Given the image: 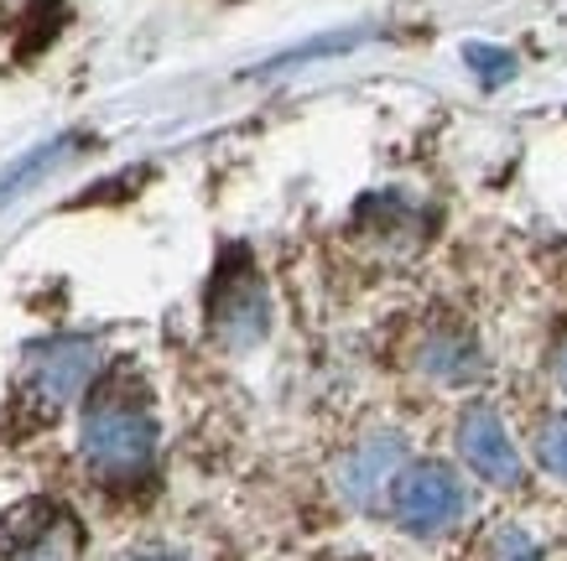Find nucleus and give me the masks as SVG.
<instances>
[{"mask_svg": "<svg viewBox=\"0 0 567 561\" xmlns=\"http://www.w3.org/2000/svg\"><path fill=\"white\" fill-rule=\"evenodd\" d=\"M79 443H84V463L100 484L131 489L152 474L156 463V416L146 391L136 385V374H104L100 385L89 391L84 426H79Z\"/></svg>", "mask_w": 567, "mask_h": 561, "instance_id": "nucleus-1", "label": "nucleus"}, {"mask_svg": "<svg viewBox=\"0 0 567 561\" xmlns=\"http://www.w3.org/2000/svg\"><path fill=\"white\" fill-rule=\"evenodd\" d=\"M468 510H474L468 484L453 474L447 463H432V458L406 463V474L395 478L391 505H385L395 530H406L416 541H437L447 530H458L468 520Z\"/></svg>", "mask_w": 567, "mask_h": 561, "instance_id": "nucleus-2", "label": "nucleus"}, {"mask_svg": "<svg viewBox=\"0 0 567 561\" xmlns=\"http://www.w3.org/2000/svg\"><path fill=\"white\" fill-rule=\"evenodd\" d=\"M406 463H412L406 437L395 426H375V432H364L360 443L333 463V489H339V499H344L349 510L370 515L380 505H391V489H395V478L406 474Z\"/></svg>", "mask_w": 567, "mask_h": 561, "instance_id": "nucleus-3", "label": "nucleus"}, {"mask_svg": "<svg viewBox=\"0 0 567 561\" xmlns=\"http://www.w3.org/2000/svg\"><path fill=\"white\" fill-rule=\"evenodd\" d=\"M453 443H458V458L474 478H484L489 489H520L526 484V463H520V447L511 437V426L499 416L489 401H474L464 406L458 416V432H453Z\"/></svg>", "mask_w": 567, "mask_h": 561, "instance_id": "nucleus-4", "label": "nucleus"}, {"mask_svg": "<svg viewBox=\"0 0 567 561\" xmlns=\"http://www.w3.org/2000/svg\"><path fill=\"white\" fill-rule=\"evenodd\" d=\"M27 385L48 411L69 406L84 391L100 385V343L79 339V333H63V339L37 343L27 354Z\"/></svg>", "mask_w": 567, "mask_h": 561, "instance_id": "nucleus-5", "label": "nucleus"}, {"mask_svg": "<svg viewBox=\"0 0 567 561\" xmlns=\"http://www.w3.org/2000/svg\"><path fill=\"white\" fill-rule=\"evenodd\" d=\"M208 323L229 349H250L266 333V287L260 276L240 260V271L224 266L219 281H214V297H208Z\"/></svg>", "mask_w": 567, "mask_h": 561, "instance_id": "nucleus-6", "label": "nucleus"}, {"mask_svg": "<svg viewBox=\"0 0 567 561\" xmlns=\"http://www.w3.org/2000/svg\"><path fill=\"white\" fill-rule=\"evenodd\" d=\"M416 364L437 385H474L484 374L480 343L468 339L464 328H432L427 339H422V349H416Z\"/></svg>", "mask_w": 567, "mask_h": 561, "instance_id": "nucleus-7", "label": "nucleus"}, {"mask_svg": "<svg viewBox=\"0 0 567 561\" xmlns=\"http://www.w3.org/2000/svg\"><path fill=\"white\" fill-rule=\"evenodd\" d=\"M58 510L52 499L21 505L11 520H0V557L6 561H52V536H58Z\"/></svg>", "mask_w": 567, "mask_h": 561, "instance_id": "nucleus-8", "label": "nucleus"}, {"mask_svg": "<svg viewBox=\"0 0 567 561\" xmlns=\"http://www.w3.org/2000/svg\"><path fill=\"white\" fill-rule=\"evenodd\" d=\"M480 561H547V557H542V541H536L526 526H516V520H499V526L484 536Z\"/></svg>", "mask_w": 567, "mask_h": 561, "instance_id": "nucleus-9", "label": "nucleus"}, {"mask_svg": "<svg viewBox=\"0 0 567 561\" xmlns=\"http://www.w3.org/2000/svg\"><path fill=\"white\" fill-rule=\"evenodd\" d=\"M532 453H536V463H542V468L567 489V411H551V416L536 422Z\"/></svg>", "mask_w": 567, "mask_h": 561, "instance_id": "nucleus-10", "label": "nucleus"}, {"mask_svg": "<svg viewBox=\"0 0 567 561\" xmlns=\"http://www.w3.org/2000/svg\"><path fill=\"white\" fill-rule=\"evenodd\" d=\"M468 63L474 69H484V79H499V73H511V58L495 48H468Z\"/></svg>", "mask_w": 567, "mask_h": 561, "instance_id": "nucleus-11", "label": "nucleus"}, {"mask_svg": "<svg viewBox=\"0 0 567 561\" xmlns=\"http://www.w3.org/2000/svg\"><path fill=\"white\" fill-rule=\"evenodd\" d=\"M125 561H183V557H177L173 546H141V551H131Z\"/></svg>", "mask_w": 567, "mask_h": 561, "instance_id": "nucleus-12", "label": "nucleus"}, {"mask_svg": "<svg viewBox=\"0 0 567 561\" xmlns=\"http://www.w3.org/2000/svg\"><path fill=\"white\" fill-rule=\"evenodd\" d=\"M557 385H563V395H567V339H563V349H557Z\"/></svg>", "mask_w": 567, "mask_h": 561, "instance_id": "nucleus-13", "label": "nucleus"}]
</instances>
